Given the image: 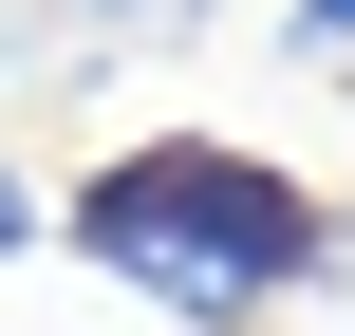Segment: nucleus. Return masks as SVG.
Masks as SVG:
<instances>
[{"label":"nucleus","mask_w":355,"mask_h":336,"mask_svg":"<svg viewBox=\"0 0 355 336\" xmlns=\"http://www.w3.org/2000/svg\"><path fill=\"white\" fill-rule=\"evenodd\" d=\"M225 0H56V37H112V56H187Z\"/></svg>","instance_id":"2"},{"label":"nucleus","mask_w":355,"mask_h":336,"mask_svg":"<svg viewBox=\"0 0 355 336\" xmlns=\"http://www.w3.org/2000/svg\"><path fill=\"white\" fill-rule=\"evenodd\" d=\"M281 56H318V75H355V0H281Z\"/></svg>","instance_id":"3"},{"label":"nucleus","mask_w":355,"mask_h":336,"mask_svg":"<svg viewBox=\"0 0 355 336\" xmlns=\"http://www.w3.org/2000/svg\"><path fill=\"white\" fill-rule=\"evenodd\" d=\"M56 243L94 281H131L168 336H262L300 281H337V206L281 168V150H225V131H131L56 187Z\"/></svg>","instance_id":"1"},{"label":"nucleus","mask_w":355,"mask_h":336,"mask_svg":"<svg viewBox=\"0 0 355 336\" xmlns=\"http://www.w3.org/2000/svg\"><path fill=\"white\" fill-rule=\"evenodd\" d=\"M19 243H56V187H37V168H0V262H19Z\"/></svg>","instance_id":"4"}]
</instances>
